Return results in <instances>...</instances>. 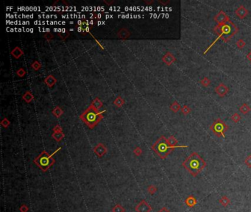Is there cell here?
<instances>
[{
  "mask_svg": "<svg viewBox=\"0 0 251 212\" xmlns=\"http://www.w3.org/2000/svg\"><path fill=\"white\" fill-rule=\"evenodd\" d=\"M214 33L217 35L216 38L214 41V42L206 49V50L203 52L204 55H206V53L212 48L213 46L214 45V44H216V42L218 41V40L219 39H222L224 42H228L236 34L239 32V28L237 27V26L232 21L230 20L227 22L224 23V24H217L215 27L214 28Z\"/></svg>",
  "mask_w": 251,
  "mask_h": 212,
  "instance_id": "obj_1",
  "label": "cell"
},
{
  "mask_svg": "<svg viewBox=\"0 0 251 212\" xmlns=\"http://www.w3.org/2000/svg\"><path fill=\"white\" fill-rule=\"evenodd\" d=\"M182 166L193 177H197L206 167V162L197 152H194L185 159Z\"/></svg>",
  "mask_w": 251,
  "mask_h": 212,
  "instance_id": "obj_2",
  "label": "cell"
},
{
  "mask_svg": "<svg viewBox=\"0 0 251 212\" xmlns=\"http://www.w3.org/2000/svg\"><path fill=\"white\" fill-rule=\"evenodd\" d=\"M103 112L104 111L100 112L97 111L90 105L86 111L80 115V118L90 129H93L103 119Z\"/></svg>",
  "mask_w": 251,
  "mask_h": 212,
  "instance_id": "obj_3",
  "label": "cell"
},
{
  "mask_svg": "<svg viewBox=\"0 0 251 212\" xmlns=\"http://www.w3.org/2000/svg\"><path fill=\"white\" fill-rule=\"evenodd\" d=\"M152 149L161 158L164 160V159L167 158V156L170 155L175 148L170 146L167 138L162 136L152 146Z\"/></svg>",
  "mask_w": 251,
  "mask_h": 212,
  "instance_id": "obj_4",
  "label": "cell"
},
{
  "mask_svg": "<svg viewBox=\"0 0 251 212\" xmlns=\"http://www.w3.org/2000/svg\"><path fill=\"white\" fill-rule=\"evenodd\" d=\"M60 149V148L57 149L52 155H50L45 150L42 151L40 155L34 159L33 163L35 164L43 172H47L52 165L55 164V160L53 158V155Z\"/></svg>",
  "mask_w": 251,
  "mask_h": 212,
  "instance_id": "obj_5",
  "label": "cell"
},
{
  "mask_svg": "<svg viewBox=\"0 0 251 212\" xmlns=\"http://www.w3.org/2000/svg\"><path fill=\"white\" fill-rule=\"evenodd\" d=\"M210 130L216 135L217 137L225 138V134L228 130L229 127L221 119H217L210 125Z\"/></svg>",
  "mask_w": 251,
  "mask_h": 212,
  "instance_id": "obj_6",
  "label": "cell"
},
{
  "mask_svg": "<svg viewBox=\"0 0 251 212\" xmlns=\"http://www.w3.org/2000/svg\"><path fill=\"white\" fill-rule=\"evenodd\" d=\"M135 210L136 212H151L152 208L144 200H142L140 203L136 206Z\"/></svg>",
  "mask_w": 251,
  "mask_h": 212,
  "instance_id": "obj_7",
  "label": "cell"
},
{
  "mask_svg": "<svg viewBox=\"0 0 251 212\" xmlns=\"http://www.w3.org/2000/svg\"><path fill=\"white\" fill-rule=\"evenodd\" d=\"M93 151L99 158L103 157V156L108 152L107 147H106L103 143H99V144H96V145L93 147Z\"/></svg>",
  "mask_w": 251,
  "mask_h": 212,
  "instance_id": "obj_8",
  "label": "cell"
},
{
  "mask_svg": "<svg viewBox=\"0 0 251 212\" xmlns=\"http://www.w3.org/2000/svg\"><path fill=\"white\" fill-rule=\"evenodd\" d=\"M215 92L216 94L219 97H224L225 96L227 95V94L229 92V88L224 84V83H220L215 88Z\"/></svg>",
  "mask_w": 251,
  "mask_h": 212,
  "instance_id": "obj_9",
  "label": "cell"
},
{
  "mask_svg": "<svg viewBox=\"0 0 251 212\" xmlns=\"http://www.w3.org/2000/svg\"><path fill=\"white\" fill-rule=\"evenodd\" d=\"M214 21L217 23V24H224V23L227 22V21L231 20L229 16H228V15L226 14L223 11H219V12L215 16H214Z\"/></svg>",
  "mask_w": 251,
  "mask_h": 212,
  "instance_id": "obj_10",
  "label": "cell"
},
{
  "mask_svg": "<svg viewBox=\"0 0 251 212\" xmlns=\"http://www.w3.org/2000/svg\"><path fill=\"white\" fill-rule=\"evenodd\" d=\"M249 14L248 10L244 6L241 5L235 11V14L238 18L240 19H244V18L247 17V16Z\"/></svg>",
  "mask_w": 251,
  "mask_h": 212,
  "instance_id": "obj_11",
  "label": "cell"
},
{
  "mask_svg": "<svg viewBox=\"0 0 251 212\" xmlns=\"http://www.w3.org/2000/svg\"><path fill=\"white\" fill-rule=\"evenodd\" d=\"M162 60L167 66H171L172 63L176 61V57L174 56L171 52H168L162 57Z\"/></svg>",
  "mask_w": 251,
  "mask_h": 212,
  "instance_id": "obj_12",
  "label": "cell"
},
{
  "mask_svg": "<svg viewBox=\"0 0 251 212\" xmlns=\"http://www.w3.org/2000/svg\"><path fill=\"white\" fill-rule=\"evenodd\" d=\"M167 141H168L170 145L172 146V147H175V148H185V147H188V146L178 145V141L176 139V138H175L174 136H170V137L167 139Z\"/></svg>",
  "mask_w": 251,
  "mask_h": 212,
  "instance_id": "obj_13",
  "label": "cell"
},
{
  "mask_svg": "<svg viewBox=\"0 0 251 212\" xmlns=\"http://www.w3.org/2000/svg\"><path fill=\"white\" fill-rule=\"evenodd\" d=\"M185 203L186 205H188L189 208H192V207H194L195 205L197 203V199L194 198V196L193 195H189V196L187 197V198L185 200Z\"/></svg>",
  "mask_w": 251,
  "mask_h": 212,
  "instance_id": "obj_14",
  "label": "cell"
},
{
  "mask_svg": "<svg viewBox=\"0 0 251 212\" xmlns=\"http://www.w3.org/2000/svg\"><path fill=\"white\" fill-rule=\"evenodd\" d=\"M117 35L120 39H127L130 36V32L127 28H122L117 32Z\"/></svg>",
  "mask_w": 251,
  "mask_h": 212,
  "instance_id": "obj_15",
  "label": "cell"
},
{
  "mask_svg": "<svg viewBox=\"0 0 251 212\" xmlns=\"http://www.w3.org/2000/svg\"><path fill=\"white\" fill-rule=\"evenodd\" d=\"M44 83H46V85H48L49 87H52L57 83V79L52 75H50L44 79Z\"/></svg>",
  "mask_w": 251,
  "mask_h": 212,
  "instance_id": "obj_16",
  "label": "cell"
},
{
  "mask_svg": "<svg viewBox=\"0 0 251 212\" xmlns=\"http://www.w3.org/2000/svg\"><path fill=\"white\" fill-rule=\"evenodd\" d=\"M11 55H12L15 58L18 59L24 55V52L21 50L20 47H16L14 50L11 51Z\"/></svg>",
  "mask_w": 251,
  "mask_h": 212,
  "instance_id": "obj_17",
  "label": "cell"
},
{
  "mask_svg": "<svg viewBox=\"0 0 251 212\" xmlns=\"http://www.w3.org/2000/svg\"><path fill=\"white\" fill-rule=\"evenodd\" d=\"M91 106L93 107L95 109H96L97 111H99V110L102 107H103V102H102L100 100V99H99L98 97H96L94 100H93L92 102H91Z\"/></svg>",
  "mask_w": 251,
  "mask_h": 212,
  "instance_id": "obj_18",
  "label": "cell"
},
{
  "mask_svg": "<svg viewBox=\"0 0 251 212\" xmlns=\"http://www.w3.org/2000/svg\"><path fill=\"white\" fill-rule=\"evenodd\" d=\"M22 99L26 102V103H29L32 100L34 99V96L32 94V92L29 91H27L23 94Z\"/></svg>",
  "mask_w": 251,
  "mask_h": 212,
  "instance_id": "obj_19",
  "label": "cell"
},
{
  "mask_svg": "<svg viewBox=\"0 0 251 212\" xmlns=\"http://www.w3.org/2000/svg\"><path fill=\"white\" fill-rule=\"evenodd\" d=\"M250 111H251L250 107L249 106L248 104H247V103H243V104L242 105V106L239 108V111H240V112L244 115L247 114V113L250 112Z\"/></svg>",
  "mask_w": 251,
  "mask_h": 212,
  "instance_id": "obj_20",
  "label": "cell"
},
{
  "mask_svg": "<svg viewBox=\"0 0 251 212\" xmlns=\"http://www.w3.org/2000/svg\"><path fill=\"white\" fill-rule=\"evenodd\" d=\"M170 110L172 111H173L174 113H177L181 110V107H180V105L178 103V101H174L173 103H172L171 106H170Z\"/></svg>",
  "mask_w": 251,
  "mask_h": 212,
  "instance_id": "obj_21",
  "label": "cell"
},
{
  "mask_svg": "<svg viewBox=\"0 0 251 212\" xmlns=\"http://www.w3.org/2000/svg\"><path fill=\"white\" fill-rule=\"evenodd\" d=\"M64 134L63 132H57V133H53L52 135V139H55V141L59 142L64 138Z\"/></svg>",
  "mask_w": 251,
  "mask_h": 212,
  "instance_id": "obj_22",
  "label": "cell"
},
{
  "mask_svg": "<svg viewBox=\"0 0 251 212\" xmlns=\"http://www.w3.org/2000/svg\"><path fill=\"white\" fill-rule=\"evenodd\" d=\"M63 111L62 108L59 106H56L53 110H52V114L55 116V117L59 118L61 115H63Z\"/></svg>",
  "mask_w": 251,
  "mask_h": 212,
  "instance_id": "obj_23",
  "label": "cell"
},
{
  "mask_svg": "<svg viewBox=\"0 0 251 212\" xmlns=\"http://www.w3.org/2000/svg\"><path fill=\"white\" fill-rule=\"evenodd\" d=\"M219 203L224 207H227L230 204V203H231V200H230V199L227 196H225L224 195V196H222V198L219 199Z\"/></svg>",
  "mask_w": 251,
  "mask_h": 212,
  "instance_id": "obj_24",
  "label": "cell"
},
{
  "mask_svg": "<svg viewBox=\"0 0 251 212\" xmlns=\"http://www.w3.org/2000/svg\"><path fill=\"white\" fill-rule=\"evenodd\" d=\"M114 104L117 107H122L124 104V100L121 97V96H119L114 101Z\"/></svg>",
  "mask_w": 251,
  "mask_h": 212,
  "instance_id": "obj_25",
  "label": "cell"
},
{
  "mask_svg": "<svg viewBox=\"0 0 251 212\" xmlns=\"http://www.w3.org/2000/svg\"><path fill=\"white\" fill-rule=\"evenodd\" d=\"M200 84L204 87H208L210 85H211V80L208 79L207 77H205L200 81Z\"/></svg>",
  "mask_w": 251,
  "mask_h": 212,
  "instance_id": "obj_26",
  "label": "cell"
},
{
  "mask_svg": "<svg viewBox=\"0 0 251 212\" xmlns=\"http://www.w3.org/2000/svg\"><path fill=\"white\" fill-rule=\"evenodd\" d=\"M112 212H125V209L120 204H116L113 207Z\"/></svg>",
  "mask_w": 251,
  "mask_h": 212,
  "instance_id": "obj_27",
  "label": "cell"
},
{
  "mask_svg": "<svg viewBox=\"0 0 251 212\" xmlns=\"http://www.w3.org/2000/svg\"><path fill=\"white\" fill-rule=\"evenodd\" d=\"M157 191H158V188H157L155 186L150 185L147 187V192H148V193L151 195H154Z\"/></svg>",
  "mask_w": 251,
  "mask_h": 212,
  "instance_id": "obj_28",
  "label": "cell"
},
{
  "mask_svg": "<svg viewBox=\"0 0 251 212\" xmlns=\"http://www.w3.org/2000/svg\"><path fill=\"white\" fill-rule=\"evenodd\" d=\"M241 119H242V117H241L240 115L237 113H234V114L231 116V120L234 121V123H238Z\"/></svg>",
  "mask_w": 251,
  "mask_h": 212,
  "instance_id": "obj_29",
  "label": "cell"
},
{
  "mask_svg": "<svg viewBox=\"0 0 251 212\" xmlns=\"http://www.w3.org/2000/svg\"><path fill=\"white\" fill-rule=\"evenodd\" d=\"M236 45H237V47H238L239 49H242L244 48V47H245L246 45V43L243 39H239V40L237 41V43H236Z\"/></svg>",
  "mask_w": 251,
  "mask_h": 212,
  "instance_id": "obj_30",
  "label": "cell"
},
{
  "mask_svg": "<svg viewBox=\"0 0 251 212\" xmlns=\"http://www.w3.org/2000/svg\"><path fill=\"white\" fill-rule=\"evenodd\" d=\"M31 66H32V68L35 71L39 70L41 68V63H39V61H38V60H35L33 63L31 64Z\"/></svg>",
  "mask_w": 251,
  "mask_h": 212,
  "instance_id": "obj_31",
  "label": "cell"
},
{
  "mask_svg": "<svg viewBox=\"0 0 251 212\" xmlns=\"http://www.w3.org/2000/svg\"><path fill=\"white\" fill-rule=\"evenodd\" d=\"M191 109L188 106H184L183 108H181V112L183 113V114L186 115H186L189 114V113H191Z\"/></svg>",
  "mask_w": 251,
  "mask_h": 212,
  "instance_id": "obj_32",
  "label": "cell"
},
{
  "mask_svg": "<svg viewBox=\"0 0 251 212\" xmlns=\"http://www.w3.org/2000/svg\"><path fill=\"white\" fill-rule=\"evenodd\" d=\"M16 75L20 78H22L26 75V71L24 68H19V69L16 71Z\"/></svg>",
  "mask_w": 251,
  "mask_h": 212,
  "instance_id": "obj_33",
  "label": "cell"
},
{
  "mask_svg": "<svg viewBox=\"0 0 251 212\" xmlns=\"http://www.w3.org/2000/svg\"><path fill=\"white\" fill-rule=\"evenodd\" d=\"M10 124H11V122H10V121L8 120V119H7V118H4V119L1 121V125L4 128H8Z\"/></svg>",
  "mask_w": 251,
  "mask_h": 212,
  "instance_id": "obj_34",
  "label": "cell"
},
{
  "mask_svg": "<svg viewBox=\"0 0 251 212\" xmlns=\"http://www.w3.org/2000/svg\"><path fill=\"white\" fill-rule=\"evenodd\" d=\"M244 164H245L248 168H251V154L246 157L245 160H244Z\"/></svg>",
  "mask_w": 251,
  "mask_h": 212,
  "instance_id": "obj_35",
  "label": "cell"
},
{
  "mask_svg": "<svg viewBox=\"0 0 251 212\" xmlns=\"http://www.w3.org/2000/svg\"><path fill=\"white\" fill-rule=\"evenodd\" d=\"M43 36H44V38H46L47 40H48V41H50V40H52V39L54 38L53 34H52V32H46V33L44 34Z\"/></svg>",
  "mask_w": 251,
  "mask_h": 212,
  "instance_id": "obj_36",
  "label": "cell"
},
{
  "mask_svg": "<svg viewBox=\"0 0 251 212\" xmlns=\"http://www.w3.org/2000/svg\"><path fill=\"white\" fill-rule=\"evenodd\" d=\"M69 36V32H68V31H66V32H63V33L59 34V37H60L62 40L66 39Z\"/></svg>",
  "mask_w": 251,
  "mask_h": 212,
  "instance_id": "obj_37",
  "label": "cell"
},
{
  "mask_svg": "<svg viewBox=\"0 0 251 212\" xmlns=\"http://www.w3.org/2000/svg\"><path fill=\"white\" fill-rule=\"evenodd\" d=\"M19 211H20L21 212H28L29 207L27 206V205L23 204L21 205L20 208H19Z\"/></svg>",
  "mask_w": 251,
  "mask_h": 212,
  "instance_id": "obj_38",
  "label": "cell"
},
{
  "mask_svg": "<svg viewBox=\"0 0 251 212\" xmlns=\"http://www.w3.org/2000/svg\"><path fill=\"white\" fill-rule=\"evenodd\" d=\"M133 152L136 156H140V155H142V149H141L140 147H136V148L134 149Z\"/></svg>",
  "mask_w": 251,
  "mask_h": 212,
  "instance_id": "obj_39",
  "label": "cell"
},
{
  "mask_svg": "<svg viewBox=\"0 0 251 212\" xmlns=\"http://www.w3.org/2000/svg\"><path fill=\"white\" fill-rule=\"evenodd\" d=\"M57 132H63L62 128L60 127L59 124H56L53 128V133H57Z\"/></svg>",
  "mask_w": 251,
  "mask_h": 212,
  "instance_id": "obj_40",
  "label": "cell"
},
{
  "mask_svg": "<svg viewBox=\"0 0 251 212\" xmlns=\"http://www.w3.org/2000/svg\"><path fill=\"white\" fill-rule=\"evenodd\" d=\"M158 212H170V211L167 208V207H163V208H161Z\"/></svg>",
  "mask_w": 251,
  "mask_h": 212,
  "instance_id": "obj_41",
  "label": "cell"
},
{
  "mask_svg": "<svg viewBox=\"0 0 251 212\" xmlns=\"http://www.w3.org/2000/svg\"><path fill=\"white\" fill-rule=\"evenodd\" d=\"M158 2L161 3V4L164 5H167V4H169V3H170V1L164 2V1H161V0H158Z\"/></svg>",
  "mask_w": 251,
  "mask_h": 212,
  "instance_id": "obj_42",
  "label": "cell"
},
{
  "mask_svg": "<svg viewBox=\"0 0 251 212\" xmlns=\"http://www.w3.org/2000/svg\"><path fill=\"white\" fill-rule=\"evenodd\" d=\"M247 59L251 63V50L249 52V53L247 55Z\"/></svg>",
  "mask_w": 251,
  "mask_h": 212,
  "instance_id": "obj_43",
  "label": "cell"
},
{
  "mask_svg": "<svg viewBox=\"0 0 251 212\" xmlns=\"http://www.w3.org/2000/svg\"><path fill=\"white\" fill-rule=\"evenodd\" d=\"M104 2L106 3V4H107V5H111V4H113V3H114V1H110V2H108V1H104Z\"/></svg>",
  "mask_w": 251,
  "mask_h": 212,
  "instance_id": "obj_44",
  "label": "cell"
},
{
  "mask_svg": "<svg viewBox=\"0 0 251 212\" xmlns=\"http://www.w3.org/2000/svg\"><path fill=\"white\" fill-rule=\"evenodd\" d=\"M144 2L147 5H151L153 3V1H144Z\"/></svg>",
  "mask_w": 251,
  "mask_h": 212,
  "instance_id": "obj_45",
  "label": "cell"
}]
</instances>
